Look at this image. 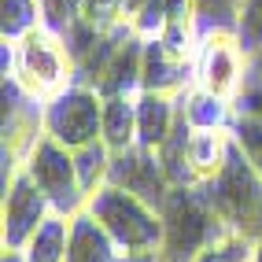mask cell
I'll use <instances>...</instances> for the list:
<instances>
[{
  "label": "cell",
  "mask_w": 262,
  "mask_h": 262,
  "mask_svg": "<svg viewBox=\"0 0 262 262\" xmlns=\"http://www.w3.org/2000/svg\"><path fill=\"white\" fill-rule=\"evenodd\" d=\"M207 203L214 207V214L229 225V233L258 244L262 240V173L255 163L244 155V148L229 133V151L225 163L218 166L214 178L200 181Z\"/></svg>",
  "instance_id": "obj_1"
},
{
  "label": "cell",
  "mask_w": 262,
  "mask_h": 262,
  "mask_svg": "<svg viewBox=\"0 0 262 262\" xmlns=\"http://www.w3.org/2000/svg\"><path fill=\"white\" fill-rule=\"evenodd\" d=\"M67 240H71V218L48 214L41 229L33 233V240L26 244V262H63Z\"/></svg>",
  "instance_id": "obj_18"
},
{
  "label": "cell",
  "mask_w": 262,
  "mask_h": 262,
  "mask_svg": "<svg viewBox=\"0 0 262 262\" xmlns=\"http://www.w3.org/2000/svg\"><path fill=\"white\" fill-rule=\"evenodd\" d=\"M59 37H63V45H67V56H71V63L78 67V63H85V59L93 56V48L100 45L103 30H100L96 23H89V19H81V15H78V19L67 26Z\"/></svg>",
  "instance_id": "obj_22"
},
{
  "label": "cell",
  "mask_w": 262,
  "mask_h": 262,
  "mask_svg": "<svg viewBox=\"0 0 262 262\" xmlns=\"http://www.w3.org/2000/svg\"><path fill=\"white\" fill-rule=\"evenodd\" d=\"M248 74V56L236 45L233 33H214V37H203L196 48V85L211 89L214 96L233 100L244 85Z\"/></svg>",
  "instance_id": "obj_9"
},
{
  "label": "cell",
  "mask_w": 262,
  "mask_h": 262,
  "mask_svg": "<svg viewBox=\"0 0 262 262\" xmlns=\"http://www.w3.org/2000/svg\"><path fill=\"white\" fill-rule=\"evenodd\" d=\"M107 185H118L133 192L137 200H144L151 211H163V203L170 196V181L163 173V163H159V151L155 148H144V144H133L126 151H115L111 155V170H107Z\"/></svg>",
  "instance_id": "obj_8"
},
{
  "label": "cell",
  "mask_w": 262,
  "mask_h": 262,
  "mask_svg": "<svg viewBox=\"0 0 262 262\" xmlns=\"http://www.w3.org/2000/svg\"><path fill=\"white\" fill-rule=\"evenodd\" d=\"M115 258H118V244L111 240V233L103 229L89 211L74 214L63 262H115Z\"/></svg>",
  "instance_id": "obj_12"
},
{
  "label": "cell",
  "mask_w": 262,
  "mask_h": 262,
  "mask_svg": "<svg viewBox=\"0 0 262 262\" xmlns=\"http://www.w3.org/2000/svg\"><path fill=\"white\" fill-rule=\"evenodd\" d=\"M111 148L103 141H93L74 151V166H78V181H81V192L93 196L100 185H107V170H111Z\"/></svg>",
  "instance_id": "obj_20"
},
{
  "label": "cell",
  "mask_w": 262,
  "mask_h": 262,
  "mask_svg": "<svg viewBox=\"0 0 262 262\" xmlns=\"http://www.w3.org/2000/svg\"><path fill=\"white\" fill-rule=\"evenodd\" d=\"M229 133H233V141L244 148V155L255 163V170L262 173V122L258 118H248V115H233Z\"/></svg>",
  "instance_id": "obj_24"
},
{
  "label": "cell",
  "mask_w": 262,
  "mask_h": 262,
  "mask_svg": "<svg viewBox=\"0 0 262 262\" xmlns=\"http://www.w3.org/2000/svg\"><path fill=\"white\" fill-rule=\"evenodd\" d=\"M141 63H144V37L133 33V37L115 52V59L107 67V74L100 78L96 93L107 100V96H133L141 89Z\"/></svg>",
  "instance_id": "obj_14"
},
{
  "label": "cell",
  "mask_w": 262,
  "mask_h": 262,
  "mask_svg": "<svg viewBox=\"0 0 262 262\" xmlns=\"http://www.w3.org/2000/svg\"><path fill=\"white\" fill-rule=\"evenodd\" d=\"M233 115H248V118L262 122V74L251 71V67H248V74H244L240 93L233 96Z\"/></svg>",
  "instance_id": "obj_25"
},
{
  "label": "cell",
  "mask_w": 262,
  "mask_h": 262,
  "mask_svg": "<svg viewBox=\"0 0 262 262\" xmlns=\"http://www.w3.org/2000/svg\"><path fill=\"white\" fill-rule=\"evenodd\" d=\"M225 151H229V133L225 129H192V137H188V166L196 173V181L214 178L218 166L225 163Z\"/></svg>",
  "instance_id": "obj_17"
},
{
  "label": "cell",
  "mask_w": 262,
  "mask_h": 262,
  "mask_svg": "<svg viewBox=\"0 0 262 262\" xmlns=\"http://www.w3.org/2000/svg\"><path fill=\"white\" fill-rule=\"evenodd\" d=\"M100 141L111 151H126L137 144V96H107L103 100Z\"/></svg>",
  "instance_id": "obj_16"
},
{
  "label": "cell",
  "mask_w": 262,
  "mask_h": 262,
  "mask_svg": "<svg viewBox=\"0 0 262 262\" xmlns=\"http://www.w3.org/2000/svg\"><path fill=\"white\" fill-rule=\"evenodd\" d=\"M4 262H26L23 251H4Z\"/></svg>",
  "instance_id": "obj_32"
},
{
  "label": "cell",
  "mask_w": 262,
  "mask_h": 262,
  "mask_svg": "<svg viewBox=\"0 0 262 262\" xmlns=\"http://www.w3.org/2000/svg\"><path fill=\"white\" fill-rule=\"evenodd\" d=\"M41 23H45L41 0H0V33H4V41H23Z\"/></svg>",
  "instance_id": "obj_21"
},
{
  "label": "cell",
  "mask_w": 262,
  "mask_h": 262,
  "mask_svg": "<svg viewBox=\"0 0 262 262\" xmlns=\"http://www.w3.org/2000/svg\"><path fill=\"white\" fill-rule=\"evenodd\" d=\"M236 45L244 48V56L262 52V0H244L240 4V23H236Z\"/></svg>",
  "instance_id": "obj_23"
},
{
  "label": "cell",
  "mask_w": 262,
  "mask_h": 262,
  "mask_svg": "<svg viewBox=\"0 0 262 262\" xmlns=\"http://www.w3.org/2000/svg\"><path fill=\"white\" fill-rule=\"evenodd\" d=\"M48 214H56V211H52V203L41 192V185L33 181L26 170H19L15 181L4 188V229H0L4 251H23Z\"/></svg>",
  "instance_id": "obj_7"
},
{
  "label": "cell",
  "mask_w": 262,
  "mask_h": 262,
  "mask_svg": "<svg viewBox=\"0 0 262 262\" xmlns=\"http://www.w3.org/2000/svg\"><path fill=\"white\" fill-rule=\"evenodd\" d=\"M115 262H163L159 251H126V255H118Z\"/></svg>",
  "instance_id": "obj_29"
},
{
  "label": "cell",
  "mask_w": 262,
  "mask_h": 262,
  "mask_svg": "<svg viewBox=\"0 0 262 262\" xmlns=\"http://www.w3.org/2000/svg\"><path fill=\"white\" fill-rule=\"evenodd\" d=\"M103 129V96L81 85H67L63 93L45 100V133L52 141H59L63 148H85L100 141Z\"/></svg>",
  "instance_id": "obj_6"
},
{
  "label": "cell",
  "mask_w": 262,
  "mask_h": 262,
  "mask_svg": "<svg viewBox=\"0 0 262 262\" xmlns=\"http://www.w3.org/2000/svg\"><path fill=\"white\" fill-rule=\"evenodd\" d=\"M11 74L19 78L37 100H52L63 93L74 78V63L67 56V45L56 30L45 23L30 30L23 41H11Z\"/></svg>",
  "instance_id": "obj_4"
},
{
  "label": "cell",
  "mask_w": 262,
  "mask_h": 262,
  "mask_svg": "<svg viewBox=\"0 0 262 262\" xmlns=\"http://www.w3.org/2000/svg\"><path fill=\"white\" fill-rule=\"evenodd\" d=\"M248 67H251V71H258V74H262V52H255V56L248 59Z\"/></svg>",
  "instance_id": "obj_31"
},
{
  "label": "cell",
  "mask_w": 262,
  "mask_h": 262,
  "mask_svg": "<svg viewBox=\"0 0 262 262\" xmlns=\"http://www.w3.org/2000/svg\"><path fill=\"white\" fill-rule=\"evenodd\" d=\"M173 100H178V107L185 111L192 129H229V122H233V100L214 96L211 89H203V85L181 89Z\"/></svg>",
  "instance_id": "obj_15"
},
{
  "label": "cell",
  "mask_w": 262,
  "mask_h": 262,
  "mask_svg": "<svg viewBox=\"0 0 262 262\" xmlns=\"http://www.w3.org/2000/svg\"><path fill=\"white\" fill-rule=\"evenodd\" d=\"M81 8V19L96 23L100 30H111L118 23H126V4L122 0H78Z\"/></svg>",
  "instance_id": "obj_26"
},
{
  "label": "cell",
  "mask_w": 262,
  "mask_h": 262,
  "mask_svg": "<svg viewBox=\"0 0 262 262\" xmlns=\"http://www.w3.org/2000/svg\"><path fill=\"white\" fill-rule=\"evenodd\" d=\"M251 262H262V240L255 244V255H251Z\"/></svg>",
  "instance_id": "obj_33"
},
{
  "label": "cell",
  "mask_w": 262,
  "mask_h": 262,
  "mask_svg": "<svg viewBox=\"0 0 262 262\" xmlns=\"http://www.w3.org/2000/svg\"><path fill=\"white\" fill-rule=\"evenodd\" d=\"M0 100H4V148L26 159L45 137V103H37V96L15 74H4Z\"/></svg>",
  "instance_id": "obj_10"
},
{
  "label": "cell",
  "mask_w": 262,
  "mask_h": 262,
  "mask_svg": "<svg viewBox=\"0 0 262 262\" xmlns=\"http://www.w3.org/2000/svg\"><path fill=\"white\" fill-rule=\"evenodd\" d=\"M163 262H196L207 248H214L229 236L214 207L207 203L200 185H173L163 203Z\"/></svg>",
  "instance_id": "obj_2"
},
{
  "label": "cell",
  "mask_w": 262,
  "mask_h": 262,
  "mask_svg": "<svg viewBox=\"0 0 262 262\" xmlns=\"http://www.w3.org/2000/svg\"><path fill=\"white\" fill-rule=\"evenodd\" d=\"M240 4H244V0H240Z\"/></svg>",
  "instance_id": "obj_34"
},
{
  "label": "cell",
  "mask_w": 262,
  "mask_h": 262,
  "mask_svg": "<svg viewBox=\"0 0 262 262\" xmlns=\"http://www.w3.org/2000/svg\"><path fill=\"white\" fill-rule=\"evenodd\" d=\"M23 170L41 185V192L48 196V203H52V211H56V214L74 218V214H81L85 207H89V196L81 192V181H78L74 151L63 148L59 141H52L48 133L37 141V148L26 155Z\"/></svg>",
  "instance_id": "obj_5"
},
{
  "label": "cell",
  "mask_w": 262,
  "mask_h": 262,
  "mask_svg": "<svg viewBox=\"0 0 262 262\" xmlns=\"http://www.w3.org/2000/svg\"><path fill=\"white\" fill-rule=\"evenodd\" d=\"M251 255H255V244L244 240V236H236V233H229L222 244L207 248L196 262H251Z\"/></svg>",
  "instance_id": "obj_27"
},
{
  "label": "cell",
  "mask_w": 262,
  "mask_h": 262,
  "mask_svg": "<svg viewBox=\"0 0 262 262\" xmlns=\"http://www.w3.org/2000/svg\"><path fill=\"white\" fill-rule=\"evenodd\" d=\"M196 11V33L214 37V33H233L236 37V23H240V0H192Z\"/></svg>",
  "instance_id": "obj_19"
},
{
  "label": "cell",
  "mask_w": 262,
  "mask_h": 262,
  "mask_svg": "<svg viewBox=\"0 0 262 262\" xmlns=\"http://www.w3.org/2000/svg\"><path fill=\"white\" fill-rule=\"evenodd\" d=\"M41 15H45V26L48 30L63 33L81 15V8H78V0H41Z\"/></svg>",
  "instance_id": "obj_28"
},
{
  "label": "cell",
  "mask_w": 262,
  "mask_h": 262,
  "mask_svg": "<svg viewBox=\"0 0 262 262\" xmlns=\"http://www.w3.org/2000/svg\"><path fill=\"white\" fill-rule=\"evenodd\" d=\"M173 122H178V100H170L166 93H137V144L159 148Z\"/></svg>",
  "instance_id": "obj_13"
},
{
  "label": "cell",
  "mask_w": 262,
  "mask_h": 262,
  "mask_svg": "<svg viewBox=\"0 0 262 262\" xmlns=\"http://www.w3.org/2000/svg\"><path fill=\"white\" fill-rule=\"evenodd\" d=\"M196 78V59H178L159 37H144V63H141V89L178 96Z\"/></svg>",
  "instance_id": "obj_11"
},
{
  "label": "cell",
  "mask_w": 262,
  "mask_h": 262,
  "mask_svg": "<svg viewBox=\"0 0 262 262\" xmlns=\"http://www.w3.org/2000/svg\"><path fill=\"white\" fill-rule=\"evenodd\" d=\"M122 4H126V19H133V15L141 11V8L148 4V0H122Z\"/></svg>",
  "instance_id": "obj_30"
},
{
  "label": "cell",
  "mask_w": 262,
  "mask_h": 262,
  "mask_svg": "<svg viewBox=\"0 0 262 262\" xmlns=\"http://www.w3.org/2000/svg\"><path fill=\"white\" fill-rule=\"evenodd\" d=\"M122 251H163V218L118 185H100L85 207Z\"/></svg>",
  "instance_id": "obj_3"
}]
</instances>
